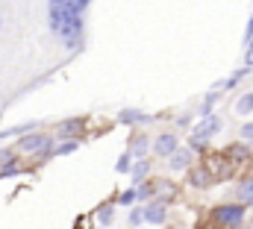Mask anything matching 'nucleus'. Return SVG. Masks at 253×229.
<instances>
[{
  "mask_svg": "<svg viewBox=\"0 0 253 229\" xmlns=\"http://www.w3.org/2000/svg\"><path fill=\"white\" fill-rule=\"evenodd\" d=\"M47 30L62 41L68 50H80L85 41L83 12L71 0H47Z\"/></svg>",
  "mask_w": 253,
  "mask_h": 229,
  "instance_id": "f257e3e1",
  "label": "nucleus"
},
{
  "mask_svg": "<svg viewBox=\"0 0 253 229\" xmlns=\"http://www.w3.org/2000/svg\"><path fill=\"white\" fill-rule=\"evenodd\" d=\"M15 150H18V156H33L36 162H47V159H53V147H56V135L53 132H42V129H36V132H27V135H21V138H15V144H12Z\"/></svg>",
  "mask_w": 253,
  "mask_h": 229,
  "instance_id": "f03ea898",
  "label": "nucleus"
},
{
  "mask_svg": "<svg viewBox=\"0 0 253 229\" xmlns=\"http://www.w3.org/2000/svg\"><path fill=\"white\" fill-rule=\"evenodd\" d=\"M221 126H224V123H221V117H218L215 112L209 114V117H200V123L191 126L186 144H189L194 153H206V150H209V141L221 132Z\"/></svg>",
  "mask_w": 253,
  "mask_h": 229,
  "instance_id": "7ed1b4c3",
  "label": "nucleus"
},
{
  "mask_svg": "<svg viewBox=\"0 0 253 229\" xmlns=\"http://www.w3.org/2000/svg\"><path fill=\"white\" fill-rule=\"evenodd\" d=\"M245 215H248V206H242V203H221L212 209V221L227 229H236L245 221Z\"/></svg>",
  "mask_w": 253,
  "mask_h": 229,
  "instance_id": "20e7f679",
  "label": "nucleus"
},
{
  "mask_svg": "<svg viewBox=\"0 0 253 229\" xmlns=\"http://www.w3.org/2000/svg\"><path fill=\"white\" fill-rule=\"evenodd\" d=\"M85 126H88V117H85V114L65 117V120H59V123L53 126V135H56V141H68V138H80V141H83Z\"/></svg>",
  "mask_w": 253,
  "mask_h": 229,
  "instance_id": "39448f33",
  "label": "nucleus"
},
{
  "mask_svg": "<svg viewBox=\"0 0 253 229\" xmlns=\"http://www.w3.org/2000/svg\"><path fill=\"white\" fill-rule=\"evenodd\" d=\"M180 147H183V144H180V135L165 129V132L153 135V147H150V153H153L156 159H168V156H174Z\"/></svg>",
  "mask_w": 253,
  "mask_h": 229,
  "instance_id": "423d86ee",
  "label": "nucleus"
},
{
  "mask_svg": "<svg viewBox=\"0 0 253 229\" xmlns=\"http://www.w3.org/2000/svg\"><path fill=\"white\" fill-rule=\"evenodd\" d=\"M150 147H153V135L141 132V129H132L129 138H126V150L132 153V159H147L150 156Z\"/></svg>",
  "mask_w": 253,
  "mask_h": 229,
  "instance_id": "0eeeda50",
  "label": "nucleus"
},
{
  "mask_svg": "<svg viewBox=\"0 0 253 229\" xmlns=\"http://www.w3.org/2000/svg\"><path fill=\"white\" fill-rule=\"evenodd\" d=\"M203 165H206V168H209V173L215 176V182H218V179H230V176H233V171H236V165L224 156V150H221V153H215V156H209Z\"/></svg>",
  "mask_w": 253,
  "mask_h": 229,
  "instance_id": "6e6552de",
  "label": "nucleus"
},
{
  "mask_svg": "<svg viewBox=\"0 0 253 229\" xmlns=\"http://www.w3.org/2000/svg\"><path fill=\"white\" fill-rule=\"evenodd\" d=\"M150 120H156V114H147L144 109H135V106H126L115 114V123H121V126H144Z\"/></svg>",
  "mask_w": 253,
  "mask_h": 229,
  "instance_id": "1a4fd4ad",
  "label": "nucleus"
},
{
  "mask_svg": "<svg viewBox=\"0 0 253 229\" xmlns=\"http://www.w3.org/2000/svg\"><path fill=\"white\" fill-rule=\"evenodd\" d=\"M186 176H189V185H191V188H197V191H206V188H212V185H215V176L209 173V168H206L203 162L191 165L189 171H186Z\"/></svg>",
  "mask_w": 253,
  "mask_h": 229,
  "instance_id": "9d476101",
  "label": "nucleus"
},
{
  "mask_svg": "<svg viewBox=\"0 0 253 229\" xmlns=\"http://www.w3.org/2000/svg\"><path fill=\"white\" fill-rule=\"evenodd\" d=\"M144 224H150V227H165V224H168V203H162V200L144 203Z\"/></svg>",
  "mask_w": 253,
  "mask_h": 229,
  "instance_id": "9b49d317",
  "label": "nucleus"
},
{
  "mask_svg": "<svg viewBox=\"0 0 253 229\" xmlns=\"http://www.w3.org/2000/svg\"><path fill=\"white\" fill-rule=\"evenodd\" d=\"M194 156H197V153L186 144V147H180L174 156H168V162H165V165H168V171H171V173H186L191 165H194Z\"/></svg>",
  "mask_w": 253,
  "mask_h": 229,
  "instance_id": "f8f14e48",
  "label": "nucleus"
},
{
  "mask_svg": "<svg viewBox=\"0 0 253 229\" xmlns=\"http://www.w3.org/2000/svg\"><path fill=\"white\" fill-rule=\"evenodd\" d=\"M91 218L97 221V227H100V229L115 227V221H118V203H115V200H106V203H100V206L91 212Z\"/></svg>",
  "mask_w": 253,
  "mask_h": 229,
  "instance_id": "ddd939ff",
  "label": "nucleus"
},
{
  "mask_svg": "<svg viewBox=\"0 0 253 229\" xmlns=\"http://www.w3.org/2000/svg\"><path fill=\"white\" fill-rule=\"evenodd\" d=\"M224 156H227L233 165H242V162H248V159H251V144H245V141L239 138V141H233V144H227V147H224Z\"/></svg>",
  "mask_w": 253,
  "mask_h": 229,
  "instance_id": "4468645a",
  "label": "nucleus"
},
{
  "mask_svg": "<svg viewBox=\"0 0 253 229\" xmlns=\"http://www.w3.org/2000/svg\"><path fill=\"white\" fill-rule=\"evenodd\" d=\"M177 194H180V185L174 179H156V200H162V203L171 206L177 200Z\"/></svg>",
  "mask_w": 253,
  "mask_h": 229,
  "instance_id": "2eb2a0df",
  "label": "nucleus"
},
{
  "mask_svg": "<svg viewBox=\"0 0 253 229\" xmlns=\"http://www.w3.org/2000/svg\"><path fill=\"white\" fill-rule=\"evenodd\" d=\"M150 171H153V162H150V159H135V162H132V171H129L132 185H138V182L150 179Z\"/></svg>",
  "mask_w": 253,
  "mask_h": 229,
  "instance_id": "dca6fc26",
  "label": "nucleus"
},
{
  "mask_svg": "<svg viewBox=\"0 0 253 229\" xmlns=\"http://www.w3.org/2000/svg\"><path fill=\"white\" fill-rule=\"evenodd\" d=\"M236 203L253 206V176H245V179L236 185Z\"/></svg>",
  "mask_w": 253,
  "mask_h": 229,
  "instance_id": "f3484780",
  "label": "nucleus"
},
{
  "mask_svg": "<svg viewBox=\"0 0 253 229\" xmlns=\"http://www.w3.org/2000/svg\"><path fill=\"white\" fill-rule=\"evenodd\" d=\"M112 200L118 203V209H132V206H138V191H135V185H132V188H124V191H118Z\"/></svg>",
  "mask_w": 253,
  "mask_h": 229,
  "instance_id": "a211bd4d",
  "label": "nucleus"
},
{
  "mask_svg": "<svg viewBox=\"0 0 253 229\" xmlns=\"http://www.w3.org/2000/svg\"><path fill=\"white\" fill-rule=\"evenodd\" d=\"M135 191H138V203H141V206L150 203V200H156V179H144V182H138Z\"/></svg>",
  "mask_w": 253,
  "mask_h": 229,
  "instance_id": "6ab92c4d",
  "label": "nucleus"
},
{
  "mask_svg": "<svg viewBox=\"0 0 253 229\" xmlns=\"http://www.w3.org/2000/svg\"><path fill=\"white\" fill-rule=\"evenodd\" d=\"M221 94H224V91H218V88H215V91H209V94L203 97L200 109H197V117H209V114H212V109H215V103L221 100Z\"/></svg>",
  "mask_w": 253,
  "mask_h": 229,
  "instance_id": "aec40b11",
  "label": "nucleus"
},
{
  "mask_svg": "<svg viewBox=\"0 0 253 229\" xmlns=\"http://www.w3.org/2000/svg\"><path fill=\"white\" fill-rule=\"evenodd\" d=\"M80 138H68V141H56V147H53V156H71V153H77L80 150Z\"/></svg>",
  "mask_w": 253,
  "mask_h": 229,
  "instance_id": "412c9836",
  "label": "nucleus"
},
{
  "mask_svg": "<svg viewBox=\"0 0 253 229\" xmlns=\"http://www.w3.org/2000/svg\"><path fill=\"white\" fill-rule=\"evenodd\" d=\"M24 173H27V168L21 165V159H15V162L0 168V179H15V176H24Z\"/></svg>",
  "mask_w": 253,
  "mask_h": 229,
  "instance_id": "4be33fe9",
  "label": "nucleus"
},
{
  "mask_svg": "<svg viewBox=\"0 0 253 229\" xmlns=\"http://www.w3.org/2000/svg\"><path fill=\"white\" fill-rule=\"evenodd\" d=\"M132 162H135V159H132V153H129V150H124V153L115 159V173L129 176V171H132Z\"/></svg>",
  "mask_w": 253,
  "mask_h": 229,
  "instance_id": "5701e85b",
  "label": "nucleus"
},
{
  "mask_svg": "<svg viewBox=\"0 0 253 229\" xmlns=\"http://www.w3.org/2000/svg\"><path fill=\"white\" fill-rule=\"evenodd\" d=\"M236 114H253V91H245L239 100H236Z\"/></svg>",
  "mask_w": 253,
  "mask_h": 229,
  "instance_id": "b1692460",
  "label": "nucleus"
},
{
  "mask_svg": "<svg viewBox=\"0 0 253 229\" xmlns=\"http://www.w3.org/2000/svg\"><path fill=\"white\" fill-rule=\"evenodd\" d=\"M248 74H251V68H248V65H245V68H239L236 74H230V76H227V79L221 82V88H236V85H239V82H242V79H245Z\"/></svg>",
  "mask_w": 253,
  "mask_h": 229,
  "instance_id": "393cba45",
  "label": "nucleus"
},
{
  "mask_svg": "<svg viewBox=\"0 0 253 229\" xmlns=\"http://www.w3.org/2000/svg\"><path fill=\"white\" fill-rule=\"evenodd\" d=\"M129 227H132V229L144 227V206H141V203L129 209Z\"/></svg>",
  "mask_w": 253,
  "mask_h": 229,
  "instance_id": "a878e982",
  "label": "nucleus"
},
{
  "mask_svg": "<svg viewBox=\"0 0 253 229\" xmlns=\"http://www.w3.org/2000/svg\"><path fill=\"white\" fill-rule=\"evenodd\" d=\"M15 159H18V150H15V147L0 144V168H3V165H9V162H15Z\"/></svg>",
  "mask_w": 253,
  "mask_h": 229,
  "instance_id": "bb28decb",
  "label": "nucleus"
},
{
  "mask_svg": "<svg viewBox=\"0 0 253 229\" xmlns=\"http://www.w3.org/2000/svg\"><path fill=\"white\" fill-rule=\"evenodd\" d=\"M239 138H242L245 144H253V120H245V123H242V129H239Z\"/></svg>",
  "mask_w": 253,
  "mask_h": 229,
  "instance_id": "cd10ccee",
  "label": "nucleus"
},
{
  "mask_svg": "<svg viewBox=\"0 0 253 229\" xmlns=\"http://www.w3.org/2000/svg\"><path fill=\"white\" fill-rule=\"evenodd\" d=\"M177 126H180V129H191V126H194V114L191 112L177 114Z\"/></svg>",
  "mask_w": 253,
  "mask_h": 229,
  "instance_id": "c85d7f7f",
  "label": "nucleus"
},
{
  "mask_svg": "<svg viewBox=\"0 0 253 229\" xmlns=\"http://www.w3.org/2000/svg\"><path fill=\"white\" fill-rule=\"evenodd\" d=\"M251 41H253V15L248 21V30H245V44H251Z\"/></svg>",
  "mask_w": 253,
  "mask_h": 229,
  "instance_id": "c756f323",
  "label": "nucleus"
},
{
  "mask_svg": "<svg viewBox=\"0 0 253 229\" xmlns=\"http://www.w3.org/2000/svg\"><path fill=\"white\" fill-rule=\"evenodd\" d=\"M71 3H74V6H77V9H80L83 15H85V9L91 6V0H71Z\"/></svg>",
  "mask_w": 253,
  "mask_h": 229,
  "instance_id": "7c9ffc66",
  "label": "nucleus"
},
{
  "mask_svg": "<svg viewBox=\"0 0 253 229\" xmlns=\"http://www.w3.org/2000/svg\"><path fill=\"white\" fill-rule=\"evenodd\" d=\"M0 30H3V18H0Z\"/></svg>",
  "mask_w": 253,
  "mask_h": 229,
  "instance_id": "2f4dec72",
  "label": "nucleus"
},
{
  "mask_svg": "<svg viewBox=\"0 0 253 229\" xmlns=\"http://www.w3.org/2000/svg\"><path fill=\"white\" fill-rule=\"evenodd\" d=\"M94 229H100V227H94Z\"/></svg>",
  "mask_w": 253,
  "mask_h": 229,
  "instance_id": "473e14b6",
  "label": "nucleus"
}]
</instances>
